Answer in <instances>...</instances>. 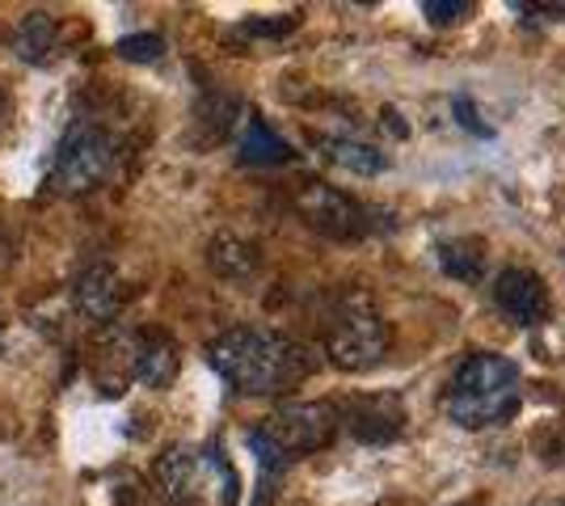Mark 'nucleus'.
Returning a JSON list of instances; mask_svg holds the SVG:
<instances>
[{"instance_id":"1","label":"nucleus","mask_w":565,"mask_h":506,"mask_svg":"<svg viewBox=\"0 0 565 506\" xmlns=\"http://www.w3.org/2000/svg\"><path fill=\"white\" fill-rule=\"evenodd\" d=\"M207 363L236 392H249V397H270V392L305 385L317 367L312 351L300 346L296 337L254 330V325H241V330L215 337L207 346Z\"/></svg>"},{"instance_id":"2","label":"nucleus","mask_w":565,"mask_h":506,"mask_svg":"<svg viewBox=\"0 0 565 506\" xmlns=\"http://www.w3.org/2000/svg\"><path fill=\"white\" fill-rule=\"evenodd\" d=\"M523 401V376L507 355L472 351L444 388V413L465 431H486L511 422Z\"/></svg>"},{"instance_id":"3","label":"nucleus","mask_w":565,"mask_h":506,"mask_svg":"<svg viewBox=\"0 0 565 506\" xmlns=\"http://www.w3.org/2000/svg\"><path fill=\"white\" fill-rule=\"evenodd\" d=\"M326 355L338 372H372L388 355V325L380 321L367 295H347L333 309L330 325H326Z\"/></svg>"},{"instance_id":"4","label":"nucleus","mask_w":565,"mask_h":506,"mask_svg":"<svg viewBox=\"0 0 565 506\" xmlns=\"http://www.w3.org/2000/svg\"><path fill=\"white\" fill-rule=\"evenodd\" d=\"M110 169H115V140L94 122H72V131L60 140L47 182L55 194H89L110 177Z\"/></svg>"},{"instance_id":"5","label":"nucleus","mask_w":565,"mask_h":506,"mask_svg":"<svg viewBox=\"0 0 565 506\" xmlns=\"http://www.w3.org/2000/svg\"><path fill=\"white\" fill-rule=\"evenodd\" d=\"M338 431H342V422H338V406L330 401H287L270 418H262L258 427L262 439L275 443L287 460L330 448Z\"/></svg>"},{"instance_id":"6","label":"nucleus","mask_w":565,"mask_h":506,"mask_svg":"<svg viewBox=\"0 0 565 506\" xmlns=\"http://www.w3.org/2000/svg\"><path fill=\"white\" fill-rule=\"evenodd\" d=\"M296 212L308 228H317L330 241H363L367 233L380 228L372 219L376 212H367L359 198L342 194L338 186H326V182H300L296 186Z\"/></svg>"},{"instance_id":"7","label":"nucleus","mask_w":565,"mask_h":506,"mask_svg":"<svg viewBox=\"0 0 565 506\" xmlns=\"http://www.w3.org/2000/svg\"><path fill=\"white\" fill-rule=\"evenodd\" d=\"M494 304L511 316L515 325H541L548 316V288L536 270L527 266H507L494 279Z\"/></svg>"},{"instance_id":"8","label":"nucleus","mask_w":565,"mask_h":506,"mask_svg":"<svg viewBox=\"0 0 565 506\" xmlns=\"http://www.w3.org/2000/svg\"><path fill=\"white\" fill-rule=\"evenodd\" d=\"M338 422L359 439V443H393L405 431V410L397 397H354L338 410Z\"/></svg>"},{"instance_id":"9","label":"nucleus","mask_w":565,"mask_h":506,"mask_svg":"<svg viewBox=\"0 0 565 506\" xmlns=\"http://www.w3.org/2000/svg\"><path fill=\"white\" fill-rule=\"evenodd\" d=\"M72 300L89 321L110 325L118 309H122V300H127V288H122V279H118V270L110 262H89L72 283Z\"/></svg>"},{"instance_id":"10","label":"nucleus","mask_w":565,"mask_h":506,"mask_svg":"<svg viewBox=\"0 0 565 506\" xmlns=\"http://www.w3.org/2000/svg\"><path fill=\"white\" fill-rule=\"evenodd\" d=\"M152 482L169 506H194L199 494V456L190 448H169L166 456L152 464Z\"/></svg>"},{"instance_id":"11","label":"nucleus","mask_w":565,"mask_h":506,"mask_svg":"<svg viewBox=\"0 0 565 506\" xmlns=\"http://www.w3.org/2000/svg\"><path fill=\"white\" fill-rule=\"evenodd\" d=\"M178 346L161 334L136 337V355H131V376L148 388H169L178 376Z\"/></svg>"},{"instance_id":"12","label":"nucleus","mask_w":565,"mask_h":506,"mask_svg":"<svg viewBox=\"0 0 565 506\" xmlns=\"http://www.w3.org/2000/svg\"><path fill=\"white\" fill-rule=\"evenodd\" d=\"M207 266L220 279H249V274H258L262 249L245 237H236V233H220L207 245Z\"/></svg>"},{"instance_id":"13","label":"nucleus","mask_w":565,"mask_h":506,"mask_svg":"<svg viewBox=\"0 0 565 506\" xmlns=\"http://www.w3.org/2000/svg\"><path fill=\"white\" fill-rule=\"evenodd\" d=\"M236 157H241V165H287L296 152L282 136L270 131V122L249 115L245 131H241V144H236Z\"/></svg>"},{"instance_id":"14","label":"nucleus","mask_w":565,"mask_h":506,"mask_svg":"<svg viewBox=\"0 0 565 506\" xmlns=\"http://www.w3.org/2000/svg\"><path fill=\"white\" fill-rule=\"evenodd\" d=\"M55 18L43 13V9H30L18 30H13V51L22 64H47V55L55 51Z\"/></svg>"},{"instance_id":"15","label":"nucleus","mask_w":565,"mask_h":506,"mask_svg":"<svg viewBox=\"0 0 565 506\" xmlns=\"http://www.w3.org/2000/svg\"><path fill=\"white\" fill-rule=\"evenodd\" d=\"M435 254H439V266L448 270L451 279L481 283V274H486V241H477V237H451V241L435 245Z\"/></svg>"},{"instance_id":"16","label":"nucleus","mask_w":565,"mask_h":506,"mask_svg":"<svg viewBox=\"0 0 565 506\" xmlns=\"http://www.w3.org/2000/svg\"><path fill=\"white\" fill-rule=\"evenodd\" d=\"M321 148V157L330 161V165L347 169V173H359V177H376L388 169V157L372 144H359V140H317Z\"/></svg>"},{"instance_id":"17","label":"nucleus","mask_w":565,"mask_h":506,"mask_svg":"<svg viewBox=\"0 0 565 506\" xmlns=\"http://www.w3.org/2000/svg\"><path fill=\"white\" fill-rule=\"evenodd\" d=\"M115 51L122 60H131V64H152V60H161L166 39H161V34H127V39L115 43Z\"/></svg>"},{"instance_id":"18","label":"nucleus","mask_w":565,"mask_h":506,"mask_svg":"<svg viewBox=\"0 0 565 506\" xmlns=\"http://www.w3.org/2000/svg\"><path fill=\"white\" fill-rule=\"evenodd\" d=\"M423 13H426V22L444 30V25H460V22H465V18L472 13V4H469V0H426Z\"/></svg>"},{"instance_id":"19","label":"nucleus","mask_w":565,"mask_h":506,"mask_svg":"<svg viewBox=\"0 0 565 506\" xmlns=\"http://www.w3.org/2000/svg\"><path fill=\"white\" fill-rule=\"evenodd\" d=\"M296 13H287V18H249V22L241 25V34H249V39H282V34H291L296 30Z\"/></svg>"},{"instance_id":"20","label":"nucleus","mask_w":565,"mask_h":506,"mask_svg":"<svg viewBox=\"0 0 565 506\" xmlns=\"http://www.w3.org/2000/svg\"><path fill=\"white\" fill-rule=\"evenodd\" d=\"M451 115H456V122H460L465 131H472V136H494V127L481 122V115H477V106H472L469 97H456V101H451Z\"/></svg>"},{"instance_id":"21","label":"nucleus","mask_w":565,"mask_h":506,"mask_svg":"<svg viewBox=\"0 0 565 506\" xmlns=\"http://www.w3.org/2000/svg\"><path fill=\"white\" fill-rule=\"evenodd\" d=\"M270 503H275V477H270V473H262L258 494H254V506H270Z\"/></svg>"},{"instance_id":"22","label":"nucleus","mask_w":565,"mask_h":506,"mask_svg":"<svg viewBox=\"0 0 565 506\" xmlns=\"http://www.w3.org/2000/svg\"><path fill=\"white\" fill-rule=\"evenodd\" d=\"M9 122H13V101H9V94L0 89V136L9 131Z\"/></svg>"},{"instance_id":"23","label":"nucleus","mask_w":565,"mask_h":506,"mask_svg":"<svg viewBox=\"0 0 565 506\" xmlns=\"http://www.w3.org/2000/svg\"><path fill=\"white\" fill-rule=\"evenodd\" d=\"M384 119H388V127H393V131H397V136H405V122H401V115H397V110H393V106H388V110H384Z\"/></svg>"},{"instance_id":"24","label":"nucleus","mask_w":565,"mask_h":506,"mask_svg":"<svg viewBox=\"0 0 565 506\" xmlns=\"http://www.w3.org/2000/svg\"><path fill=\"white\" fill-rule=\"evenodd\" d=\"M562 506H565V503H562Z\"/></svg>"}]
</instances>
